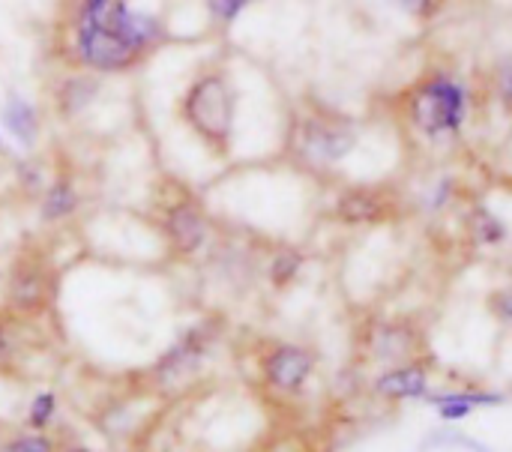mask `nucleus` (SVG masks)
I'll return each mask as SVG.
<instances>
[{"instance_id":"nucleus-3","label":"nucleus","mask_w":512,"mask_h":452,"mask_svg":"<svg viewBox=\"0 0 512 452\" xmlns=\"http://www.w3.org/2000/svg\"><path fill=\"white\" fill-rule=\"evenodd\" d=\"M186 120L210 144H225L231 138L234 102H231L228 84L219 75H207L189 90V96H186Z\"/></svg>"},{"instance_id":"nucleus-10","label":"nucleus","mask_w":512,"mask_h":452,"mask_svg":"<svg viewBox=\"0 0 512 452\" xmlns=\"http://www.w3.org/2000/svg\"><path fill=\"white\" fill-rule=\"evenodd\" d=\"M417 351H420V333L414 327L402 324V321H387V324H378L372 330L369 354H372V360L384 363V369L420 360Z\"/></svg>"},{"instance_id":"nucleus-20","label":"nucleus","mask_w":512,"mask_h":452,"mask_svg":"<svg viewBox=\"0 0 512 452\" xmlns=\"http://www.w3.org/2000/svg\"><path fill=\"white\" fill-rule=\"evenodd\" d=\"M111 12H114V3L111 0H87L84 9H81V30L111 27Z\"/></svg>"},{"instance_id":"nucleus-14","label":"nucleus","mask_w":512,"mask_h":452,"mask_svg":"<svg viewBox=\"0 0 512 452\" xmlns=\"http://www.w3.org/2000/svg\"><path fill=\"white\" fill-rule=\"evenodd\" d=\"M57 411H60V399H57L54 390L33 393L30 402H27L24 429H30V432H51V426L57 423Z\"/></svg>"},{"instance_id":"nucleus-1","label":"nucleus","mask_w":512,"mask_h":452,"mask_svg":"<svg viewBox=\"0 0 512 452\" xmlns=\"http://www.w3.org/2000/svg\"><path fill=\"white\" fill-rule=\"evenodd\" d=\"M411 120L426 135H453L468 117V96L450 75H432L417 84L411 96Z\"/></svg>"},{"instance_id":"nucleus-27","label":"nucleus","mask_w":512,"mask_h":452,"mask_svg":"<svg viewBox=\"0 0 512 452\" xmlns=\"http://www.w3.org/2000/svg\"><path fill=\"white\" fill-rule=\"evenodd\" d=\"M60 452H93L90 447H84V444H60Z\"/></svg>"},{"instance_id":"nucleus-16","label":"nucleus","mask_w":512,"mask_h":452,"mask_svg":"<svg viewBox=\"0 0 512 452\" xmlns=\"http://www.w3.org/2000/svg\"><path fill=\"white\" fill-rule=\"evenodd\" d=\"M468 402V405H474V408H498V405H504L507 402V396L504 393H498V390H480V387H465V390H444V393H429L423 402H429V405H441V402Z\"/></svg>"},{"instance_id":"nucleus-15","label":"nucleus","mask_w":512,"mask_h":452,"mask_svg":"<svg viewBox=\"0 0 512 452\" xmlns=\"http://www.w3.org/2000/svg\"><path fill=\"white\" fill-rule=\"evenodd\" d=\"M3 120H6V129L21 141V144H33L36 141V132H39V120H36V111L21 102V99H12L3 111Z\"/></svg>"},{"instance_id":"nucleus-17","label":"nucleus","mask_w":512,"mask_h":452,"mask_svg":"<svg viewBox=\"0 0 512 452\" xmlns=\"http://www.w3.org/2000/svg\"><path fill=\"white\" fill-rule=\"evenodd\" d=\"M0 452H60V441L51 432H30L18 429L3 438Z\"/></svg>"},{"instance_id":"nucleus-28","label":"nucleus","mask_w":512,"mask_h":452,"mask_svg":"<svg viewBox=\"0 0 512 452\" xmlns=\"http://www.w3.org/2000/svg\"><path fill=\"white\" fill-rule=\"evenodd\" d=\"M0 444H3V438H0Z\"/></svg>"},{"instance_id":"nucleus-22","label":"nucleus","mask_w":512,"mask_h":452,"mask_svg":"<svg viewBox=\"0 0 512 452\" xmlns=\"http://www.w3.org/2000/svg\"><path fill=\"white\" fill-rule=\"evenodd\" d=\"M489 309H492V315H495L501 324H512V288L495 291V294L489 297Z\"/></svg>"},{"instance_id":"nucleus-6","label":"nucleus","mask_w":512,"mask_h":452,"mask_svg":"<svg viewBox=\"0 0 512 452\" xmlns=\"http://www.w3.org/2000/svg\"><path fill=\"white\" fill-rule=\"evenodd\" d=\"M372 390L384 402H420L432 393V369L420 360L387 366L375 378Z\"/></svg>"},{"instance_id":"nucleus-4","label":"nucleus","mask_w":512,"mask_h":452,"mask_svg":"<svg viewBox=\"0 0 512 452\" xmlns=\"http://www.w3.org/2000/svg\"><path fill=\"white\" fill-rule=\"evenodd\" d=\"M216 336H219V327L207 321V324H195L180 342H174V348H168V354H162V360L153 369V378L159 381V387L165 393L186 387L192 375L201 372Z\"/></svg>"},{"instance_id":"nucleus-23","label":"nucleus","mask_w":512,"mask_h":452,"mask_svg":"<svg viewBox=\"0 0 512 452\" xmlns=\"http://www.w3.org/2000/svg\"><path fill=\"white\" fill-rule=\"evenodd\" d=\"M246 3H249V0H207L210 12H213L216 18H222V21H234L237 12H240Z\"/></svg>"},{"instance_id":"nucleus-25","label":"nucleus","mask_w":512,"mask_h":452,"mask_svg":"<svg viewBox=\"0 0 512 452\" xmlns=\"http://www.w3.org/2000/svg\"><path fill=\"white\" fill-rule=\"evenodd\" d=\"M411 15H423V18H429V15H435V9H438V0H399Z\"/></svg>"},{"instance_id":"nucleus-8","label":"nucleus","mask_w":512,"mask_h":452,"mask_svg":"<svg viewBox=\"0 0 512 452\" xmlns=\"http://www.w3.org/2000/svg\"><path fill=\"white\" fill-rule=\"evenodd\" d=\"M6 303L15 315H39L51 303V276L42 264L24 261L12 276L6 288Z\"/></svg>"},{"instance_id":"nucleus-18","label":"nucleus","mask_w":512,"mask_h":452,"mask_svg":"<svg viewBox=\"0 0 512 452\" xmlns=\"http://www.w3.org/2000/svg\"><path fill=\"white\" fill-rule=\"evenodd\" d=\"M468 228H471L474 240L483 243V246H498V243L507 240V225H504L492 210H486V207H477V210L471 213Z\"/></svg>"},{"instance_id":"nucleus-21","label":"nucleus","mask_w":512,"mask_h":452,"mask_svg":"<svg viewBox=\"0 0 512 452\" xmlns=\"http://www.w3.org/2000/svg\"><path fill=\"white\" fill-rule=\"evenodd\" d=\"M435 411H438V420H444V423H462V420H468L477 408L474 405H468V402H441V405H435Z\"/></svg>"},{"instance_id":"nucleus-13","label":"nucleus","mask_w":512,"mask_h":452,"mask_svg":"<svg viewBox=\"0 0 512 452\" xmlns=\"http://www.w3.org/2000/svg\"><path fill=\"white\" fill-rule=\"evenodd\" d=\"M78 210V192L69 180H54L42 198V219L45 222H60L66 216H72Z\"/></svg>"},{"instance_id":"nucleus-5","label":"nucleus","mask_w":512,"mask_h":452,"mask_svg":"<svg viewBox=\"0 0 512 452\" xmlns=\"http://www.w3.org/2000/svg\"><path fill=\"white\" fill-rule=\"evenodd\" d=\"M165 237L180 258H192L204 249L210 237V222L192 201H177L165 213Z\"/></svg>"},{"instance_id":"nucleus-9","label":"nucleus","mask_w":512,"mask_h":452,"mask_svg":"<svg viewBox=\"0 0 512 452\" xmlns=\"http://www.w3.org/2000/svg\"><path fill=\"white\" fill-rule=\"evenodd\" d=\"M300 147L303 156L318 162V165H330L339 162L342 156H348V150L354 147V132L342 123H330V120H309L303 126L300 135Z\"/></svg>"},{"instance_id":"nucleus-2","label":"nucleus","mask_w":512,"mask_h":452,"mask_svg":"<svg viewBox=\"0 0 512 452\" xmlns=\"http://www.w3.org/2000/svg\"><path fill=\"white\" fill-rule=\"evenodd\" d=\"M318 372V354L300 342H273L261 351L258 375L261 384L285 399L300 396Z\"/></svg>"},{"instance_id":"nucleus-26","label":"nucleus","mask_w":512,"mask_h":452,"mask_svg":"<svg viewBox=\"0 0 512 452\" xmlns=\"http://www.w3.org/2000/svg\"><path fill=\"white\" fill-rule=\"evenodd\" d=\"M498 90H501V96L512 105V63H507V66L498 72Z\"/></svg>"},{"instance_id":"nucleus-24","label":"nucleus","mask_w":512,"mask_h":452,"mask_svg":"<svg viewBox=\"0 0 512 452\" xmlns=\"http://www.w3.org/2000/svg\"><path fill=\"white\" fill-rule=\"evenodd\" d=\"M12 360H15V342H12L9 330L0 324V372H6L12 366Z\"/></svg>"},{"instance_id":"nucleus-19","label":"nucleus","mask_w":512,"mask_h":452,"mask_svg":"<svg viewBox=\"0 0 512 452\" xmlns=\"http://www.w3.org/2000/svg\"><path fill=\"white\" fill-rule=\"evenodd\" d=\"M300 270H303V255L297 249H282V252L273 255L267 276H270V282L276 288H288L300 276Z\"/></svg>"},{"instance_id":"nucleus-12","label":"nucleus","mask_w":512,"mask_h":452,"mask_svg":"<svg viewBox=\"0 0 512 452\" xmlns=\"http://www.w3.org/2000/svg\"><path fill=\"white\" fill-rule=\"evenodd\" d=\"M111 27L132 45V48H144V45H153L162 30L156 24V18L144 15V12H135L123 3H114V12H111Z\"/></svg>"},{"instance_id":"nucleus-7","label":"nucleus","mask_w":512,"mask_h":452,"mask_svg":"<svg viewBox=\"0 0 512 452\" xmlns=\"http://www.w3.org/2000/svg\"><path fill=\"white\" fill-rule=\"evenodd\" d=\"M78 51H81V60L87 66L102 69V72L123 69L138 54V48H132L114 27H90V30H81Z\"/></svg>"},{"instance_id":"nucleus-11","label":"nucleus","mask_w":512,"mask_h":452,"mask_svg":"<svg viewBox=\"0 0 512 452\" xmlns=\"http://www.w3.org/2000/svg\"><path fill=\"white\" fill-rule=\"evenodd\" d=\"M390 213V201L372 186L345 189L336 201V219L345 225H378Z\"/></svg>"}]
</instances>
